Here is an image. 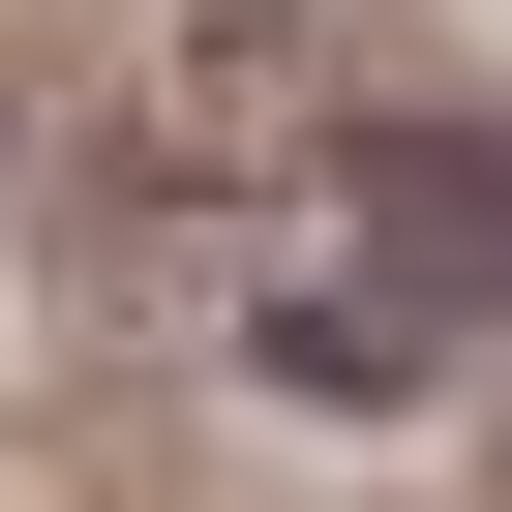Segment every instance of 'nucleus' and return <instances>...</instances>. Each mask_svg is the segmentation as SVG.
I'll use <instances>...</instances> for the list:
<instances>
[{"label":"nucleus","instance_id":"obj_1","mask_svg":"<svg viewBox=\"0 0 512 512\" xmlns=\"http://www.w3.org/2000/svg\"><path fill=\"white\" fill-rule=\"evenodd\" d=\"M302 211H362V272H392L422 332H512V151H482V121H332Z\"/></svg>","mask_w":512,"mask_h":512}]
</instances>
